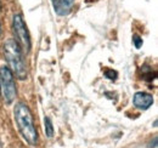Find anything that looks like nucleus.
Segmentation results:
<instances>
[{
	"label": "nucleus",
	"instance_id": "nucleus-1",
	"mask_svg": "<svg viewBox=\"0 0 158 148\" xmlns=\"http://www.w3.org/2000/svg\"><path fill=\"white\" fill-rule=\"evenodd\" d=\"M14 115H15V120L17 123L19 130H20L21 135L23 136V138L29 145H35L38 141V132L35 129L33 115H32L29 107L23 102L17 103L14 109Z\"/></svg>",
	"mask_w": 158,
	"mask_h": 148
},
{
	"label": "nucleus",
	"instance_id": "nucleus-2",
	"mask_svg": "<svg viewBox=\"0 0 158 148\" xmlns=\"http://www.w3.org/2000/svg\"><path fill=\"white\" fill-rule=\"evenodd\" d=\"M4 56L14 76L20 80H24L27 78V68L22 55V49L15 39H7L4 43Z\"/></svg>",
	"mask_w": 158,
	"mask_h": 148
},
{
	"label": "nucleus",
	"instance_id": "nucleus-3",
	"mask_svg": "<svg viewBox=\"0 0 158 148\" xmlns=\"http://www.w3.org/2000/svg\"><path fill=\"white\" fill-rule=\"evenodd\" d=\"M0 91L4 97V101L10 105L16 98V84L15 78L9 67H1L0 68Z\"/></svg>",
	"mask_w": 158,
	"mask_h": 148
},
{
	"label": "nucleus",
	"instance_id": "nucleus-4",
	"mask_svg": "<svg viewBox=\"0 0 158 148\" xmlns=\"http://www.w3.org/2000/svg\"><path fill=\"white\" fill-rule=\"evenodd\" d=\"M12 29H14V34L16 38V43L20 45V47L23 51L29 52V50H31V38H29L27 26H26V23H24V21H23L20 14L14 16Z\"/></svg>",
	"mask_w": 158,
	"mask_h": 148
},
{
	"label": "nucleus",
	"instance_id": "nucleus-5",
	"mask_svg": "<svg viewBox=\"0 0 158 148\" xmlns=\"http://www.w3.org/2000/svg\"><path fill=\"white\" fill-rule=\"evenodd\" d=\"M52 7L59 16H67L74 5V0H51Z\"/></svg>",
	"mask_w": 158,
	"mask_h": 148
},
{
	"label": "nucleus",
	"instance_id": "nucleus-6",
	"mask_svg": "<svg viewBox=\"0 0 158 148\" xmlns=\"http://www.w3.org/2000/svg\"><path fill=\"white\" fill-rule=\"evenodd\" d=\"M134 106L140 109H147L153 103V97L150 93L146 92H136L134 95Z\"/></svg>",
	"mask_w": 158,
	"mask_h": 148
},
{
	"label": "nucleus",
	"instance_id": "nucleus-7",
	"mask_svg": "<svg viewBox=\"0 0 158 148\" xmlns=\"http://www.w3.org/2000/svg\"><path fill=\"white\" fill-rule=\"evenodd\" d=\"M45 132H46L48 137H52V135H54V126H52L51 119L48 117L45 118Z\"/></svg>",
	"mask_w": 158,
	"mask_h": 148
},
{
	"label": "nucleus",
	"instance_id": "nucleus-8",
	"mask_svg": "<svg viewBox=\"0 0 158 148\" xmlns=\"http://www.w3.org/2000/svg\"><path fill=\"white\" fill-rule=\"evenodd\" d=\"M103 74H105V76L106 78H108L110 80H116L117 79V72L116 71H113V69H105V72H103Z\"/></svg>",
	"mask_w": 158,
	"mask_h": 148
},
{
	"label": "nucleus",
	"instance_id": "nucleus-9",
	"mask_svg": "<svg viewBox=\"0 0 158 148\" xmlns=\"http://www.w3.org/2000/svg\"><path fill=\"white\" fill-rule=\"evenodd\" d=\"M133 43H134V45H135L136 49H140L141 45H142V39L139 37V35H134L133 37Z\"/></svg>",
	"mask_w": 158,
	"mask_h": 148
},
{
	"label": "nucleus",
	"instance_id": "nucleus-10",
	"mask_svg": "<svg viewBox=\"0 0 158 148\" xmlns=\"http://www.w3.org/2000/svg\"><path fill=\"white\" fill-rule=\"evenodd\" d=\"M0 33H1V26H0Z\"/></svg>",
	"mask_w": 158,
	"mask_h": 148
},
{
	"label": "nucleus",
	"instance_id": "nucleus-11",
	"mask_svg": "<svg viewBox=\"0 0 158 148\" xmlns=\"http://www.w3.org/2000/svg\"><path fill=\"white\" fill-rule=\"evenodd\" d=\"M0 148H2V147H1V142H0Z\"/></svg>",
	"mask_w": 158,
	"mask_h": 148
},
{
	"label": "nucleus",
	"instance_id": "nucleus-12",
	"mask_svg": "<svg viewBox=\"0 0 158 148\" xmlns=\"http://www.w3.org/2000/svg\"><path fill=\"white\" fill-rule=\"evenodd\" d=\"M0 9H1V5H0Z\"/></svg>",
	"mask_w": 158,
	"mask_h": 148
}]
</instances>
